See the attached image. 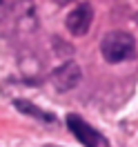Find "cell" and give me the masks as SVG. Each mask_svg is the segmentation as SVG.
<instances>
[{"mask_svg": "<svg viewBox=\"0 0 138 147\" xmlns=\"http://www.w3.org/2000/svg\"><path fill=\"white\" fill-rule=\"evenodd\" d=\"M136 22H138V13H136Z\"/></svg>", "mask_w": 138, "mask_h": 147, "instance_id": "obj_8", "label": "cell"}, {"mask_svg": "<svg viewBox=\"0 0 138 147\" xmlns=\"http://www.w3.org/2000/svg\"><path fill=\"white\" fill-rule=\"evenodd\" d=\"M92 22H94V7L89 2L76 5L74 9L69 11L67 20H65V25H67L71 36H85L89 31V27H92Z\"/></svg>", "mask_w": 138, "mask_h": 147, "instance_id": "obj_3", "label": "cell"}, {"mask_svg": "<svg viewBox=\"0 0 138 147\" xmlns=\"http://www.w3.org/2000/svg\"><path fill=\"white\" fill-rule=\"evenodd\" d=\"M102 58L111 65L134 60L136 58V40L127 31H109L100 42Z\"/></svg>", "mask_w": 138, "mask_h": 147, "instance_id": "obj_1", "label": "cell"}, {"mask_svg": "<svg viewBox=\"0 0 138 147\" xmlns=\"http://www.w3.org/2000/svg\"><path fill=\"white\" fill-rule=\"evenodd\" d=\"M80 78H83V71H80V67L76 63H71V60L60 65L58 69L51 71V85L56 87V92H60V94L71 92L76 85L80 83Z\"/></svg>", "mask_w": 138, "mask_h": 147, "instance_id": "obj_4", "label": "cell"}, {"mask_svg": "<svg viewBox=\"0 0 138 147\" xmlns=\"http://www.w3.org/2000/svg\"><path fill=\"white\" fill-rule=\"evenodd\" d=\"M11 7H13V2H11V0H0V20H5L7 16H9Z\"/></svg>", "mask_w": 138, "mask_h": 147, "instance_id": "obj_6", "label": "cell"}, {"mask_svg": "<svg viewBox=\"0 0 138 147\" xmlns=\"http://www.w3.org/2000/svg\"><path fill=\"white\" fill-rule=\"evenodd\" d=\"M47 147H56V145H47Z\"/></svg>", "mask_w": 138, "mask_h": 147, "instance_id": "obj_9", "label": "cell"}, {"mask_svg": "<svg viewBox=\"0 0 138 147\" xmlns=\"http://www.w3.org/2000/svg\"><path fill=\"white\" fill-rule=\"evenodd\" d=\"M67 127L85 147H111L109 140L102 136L96 127H92L87 120H83L78 114H69L67 116Z\"/></svg>", "mask_w": 138, "mask_h": 147, "instance_id": "obj_2", "label": "cell"}, {"mask_svg": "<svg viewBox=\"0 0 138 147\" xmlns=\"http://www.w3.org/2000/svg\"><path fill=\"white\" fill-rule=\"evenodd\" d=\"M13 105L18 107V111L27 114V116H34V118H38V120H45V123H56V116H54V114H47V111H42L40 107L31 105L29 100H13Z\"/></svg>", "mask_w": 138, "mask_h": 147, "instance_id": "obj_5", "label": "cell"}, {"mask_svg": "<svg viewBox=\"0 0 138 147\" xmlns=\"http://www.w3.org/2000/svg\"><path fill=\"white\" fill-rule=\"evenodd\" d=\"M58 5H67V2H71V0H56Z\"/></svg>", "mask_w": 138, "mask_h": 147, "instance_id": "obj_7", "label": "cell"}]
</instances>
